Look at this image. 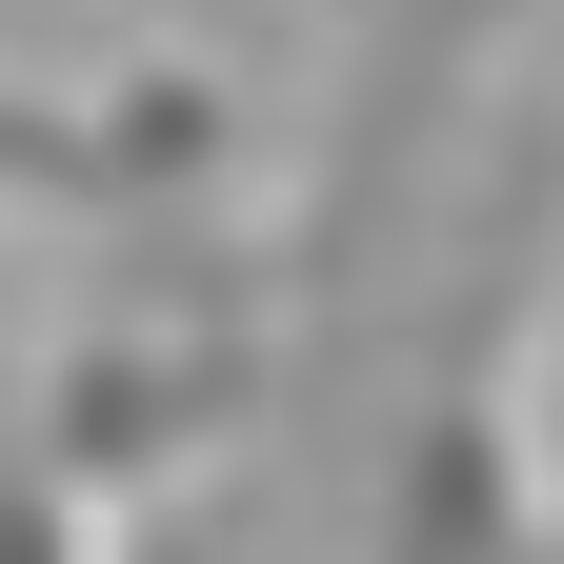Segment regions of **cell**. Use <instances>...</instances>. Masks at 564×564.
<instances>
[{
  "mask_svg": "<svg viewBox=\"0 0 564 564\" xmlns=\"http://www.w3.org/2000/svg\"><path fill=\"white\" fill-rule=\"evenodd\" d=\"M262 423H282V262H202L182 242L162 303H121L82 364H61L41 464H82L101 505H121V484H182V464L262 444Z\"/></svg>",
  "mask_w": 564,
  "mask_h": 564,
  "instance_id": "cell-1",
  "label": "cell"
},
{
  "mask_svg": "<svg viewBox=\"0 0 564 564\" xmlns=\"http://www.w3.org/2000/svg\"><path fill=\"white\" fill-rule=\"evenodd\" d=\"M223 162H242V101L182 61H141V82H21L0 61V202L21 223H162Z\"/></svg>",
  "mask_w": 564,
  "mask_h": 564,
  "instance_id": "cell-2",
  "label": "cell"
}]
</instances>
